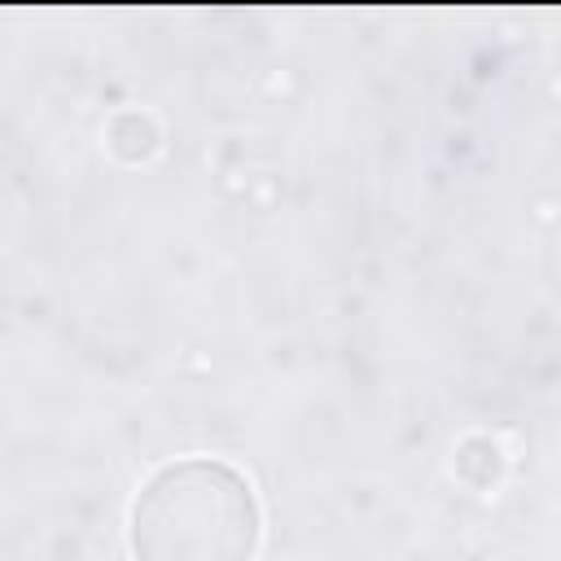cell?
<instances>
[{
  "label": "cell",
  "instance_id": "6da1fadb",
  "mask_svg": "<svg viewBox=\"0 0 561 561\" xmlns=\"http://www.w3.org/2000/svg\"><path fill=\"white\" fill-rule=\"evenodd\" d=\"M259 500L241 469L188 456L162 465L131 500L136 561H250L259 548Z\"/></svg>",
  "mask_w": 561,
  "mask_h": 561
}]
</instances>
